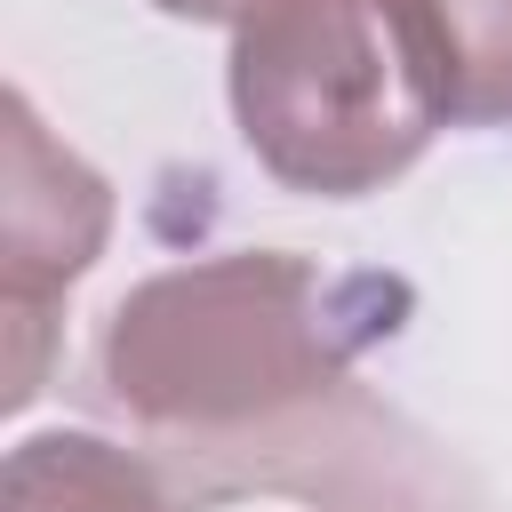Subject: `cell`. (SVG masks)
I'll return each mask as SVG.
<instances>
[{"instance_id":"cell-1","label":"cell","mask_w":512,"mask_h":512,"mask_svg":"<svg viewBox=\"0 0 512 512\" xmlns=\"http://www.w3.org/2000/svg\"><path fill=\"white\" fill-rule=\"evenodd\" d=\"M408 320V280L232 248L136 280L96 344L112 408L152 432H248L328 400Z\"/></svg>"},{"instance_id":"cell-2","label":"cell","mask_w":512,"mask_h":512,"mask_svg":"<svg viewBox=\"0 0 512 512\" xmlns=\"http://www.w3.org/2000/svg\"><path fill=\"white\" fill-rule=\"evenodd\" d=\"M256 168L312 200H368L448 128L416 0H256L224 56Z\"/></svg>"},{"instance_id":"cell-3","label":"cell","mask_w":512,"mask_h":512,"mask_svg":"<svg viewBox=\"0 0 512 512\" xmlns=\"http://www.w3.org/2000/svg\"><path fill=\"white\" fill-rule=\"evenodd\" d=\"M112 240V184L40 128L32 96L8 88V192H0V312H8V408L40 392L48 312Z\"/></svg>"},{"instance_id":"cell-4","label":"cell","mask_w":512,"mask_h":512,"mask_svg":"<svg viewBox=\"0 0 512 512\" xmlns=\"http://www.w3.org/2000/svg\"><path fill=\"white\" fill-rule=\"evenodd\" d=\"M0 512H176L160 472L104 432H32L0 464Z\"/></svg>"},{"instance_id":"cell-5","label":"cell","mask_w":512,"mask_h":512,"mask_svg":"<svg viewBox=\"0 0 512 512\" xmlns=\"http://www.w3.org/2000/svg\"><path fill=\"white\" fill-rule=\"evenodd\" d=\"M448 120L464 128H512V0H416Z\"/></svg>"},{"instance_id":"cell-6","label":"cell","mask_w":512,"mask_h":512,"mask_svg":"<svg viewBox=\"0 0 512 512\" xmlns=\"http://www.w3.org/2000/svg\"><path fill=\"white\" fill-rule=\"evenodd\" d=\"M160 16H176V24H240L256 0H152Z\"/></svg>"}]
</instances>
